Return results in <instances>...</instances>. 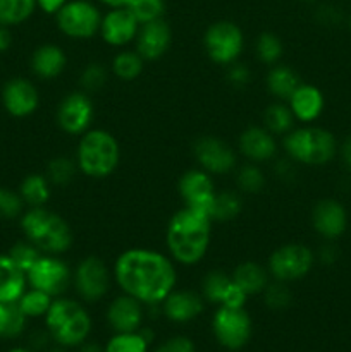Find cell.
Instances as JSON below:
<instances>
[{
  "label": "cell",
  "mask_w": 351,
  "mask_h": 352,
  "mask_svg": "<svg viewBox=\"0 0 351 352\" xmlns=\"http://www.w3.org/2000/svg\"><path fill=\"white\" fill-rule=\"evenodd\" d=\"M114 284L145 306L162 305L178 285V265L167 253L151 248H129L112 263Z\"/></svg>",
  "instance_id": "cell-1"
},
{
  "label": "cell",
  "mask_w": 351,
  "mask_h": 352,
  "mask_svg": "<svg viewBox=\"0 0 351 352\" xmlns=\"http://www.w3.org/2000/svg\"><path fill=\"white\" fill-rule=\"evenodd\" d=\"M213 222L203 210L184 206L172 213L165 227V248L176 265L196 267L205 260L212 243Z\"/></svg>",
  "instance_id": "cell-2"
},
{
  "label": "cell",
  "mask_w": 351,
  "mask_h": 352,
  "mask_svg": "<svg viewBox=\"0 0 351 352\" xmlns=\"http://www.w3.org/2000/svg\"><path fill=\"white\" fill-rule=\"evenodd\" d=\"M24 239L33 243L43 254L62 256L67 253L74 243L72 229L61 213L38 206L28 208L19 219Z\"/></svg>",
  "instance_id": "cell-3"
},
{
  "label": "cell",
  "mask_w": 351,
  "mask_h": 352,
  "mask_svg": "<svg viewBox=\"0 0 351 352\" xmlns=\"http://www.w3.org/2000/svg\"><path fill=\"white\" fill-rule=\"evenodd\" d=\"M120 144L110 131L92 127L78 138L74 160L79 172L89 179H107L120 165Z\"/></svg>",
  "instance_id": "cell-4"
},
{
  "label": "cell",
  "mask_w": 351,
  "mask_h": 352,
  "mask_svg": "<svg viewBox=\"0 0 351 352\" xmlns=\"http://www.w3.org/2000/svg\"><path fill=\"white\" fill-rule=\"evenodd\" d=\"M281 146L286 157L291 158L296 165H305V167L329 165L337 157L339 150V143L334 133L313 124L289 131L286 136H282Z\"/></svg>",
  "instance_id": "cell-5"
},
{
  "label": "cell",
  "mask_w": 351,
  "mask_h": 352,
  "mask_svg": "<svg viewBox=\"0 0 351 352\" xmlns=\"http://www.w3.org/2000/svg\"><path fill=\"white\" fill-rule=\"evenodd\" d=\"M45 327L58 346L78 347L86 342L93 323L83 301L61 296L52 301L45 315Z\"/></svg>",
  "instance_id": "cell-6"
},
{
  "label": "cell",
  "mask_w": 351,
  "mask_h": 352,
  "mask_svg": "<svg viewBox=\"0 0 351 352\" xmlns=\"http://www.w3.org/2000/svg\"><path fill=\"white\" fill-rule=\"evenodd\" d=\"M114 285L112 267L103 258L88 254L72 268V289L79 301L95 305L107 298Z\"/></svg>",
  "instance_id": "cell-7"
},
{
  "label": "cell",
  "mask_w": 351,
  "mask_h": 352,
  "mask_svg": "<svg viewBox=\"0 0 351 352\" xmlns=\"http://www.w3.org/2000/svg\"><path fill=\"white\" fill-rule=\"evenodd\" d=\"M246 40L240 24L231 19H219L203 33V48L210 62L220 67L234 64L243 55Z\"/></svg>",
  "instance_id": "cell-8"
},
{
  "label": "cell",
  "mask_w": 351,
  "mask_h": 352,
  "mask_svg": "<svg viewBox=\"0 0 351 352\" xmlns=\"http://www.w3.org/2000/svg\"><path fill=\"white\" fill-rule=\"evenodd\" d=\"M103 12L95 0H67L55 14V26L62 36L74 41L92 40L98 34Z\"/></svg>",
  "instance_id": "cell-9"
},
{
  "label": "cell",
  "mask_w": 351,
  "mask_h": 352,
  "mask_svg": "<svg viewBox=\"0 0 351 352\" xmlns=\"http://www.w3.org/2000/svg\"><path fill=\"white\" fill-rule=\"evenodd\" d=\"M315 263V251L312 248L303 243H286L272 251L265 267L274 280L291 284L310 275Z\"/></svg>",
  "instance_id": "cell-10"
},
{
  "label": "cell",
  "mask_w": 351,
  "mask_h": 352,
  "mask_svg": "<svg viewBox=\"0 0 351 352\" xmlns=\"http://www.w3.org/2000/svg\"><path fill=\"white\" fill-rule=\"evenodd\" d=\"M28 287L38 289L52 298H61L72 287V267L62 256L41 254L26 272Z\"/></svg>",
  "instance_id": "cell-11"
},
{
  "label": "cell",
  "mask_w": 351,
  "mask_h": 352,
  "mask_svg": "<svg viewBox=\"0 0 351 352\" xmlns=\"http://www.w3.org/2000/svg\"><path fill=\"white\" fill-rule=\"evenodd\" d=\"M55 122L62 133L74 138L92 129L95 122V103L92 95L74 89L62 96L55 110Z\"/></svg>",
  "instance_id": "cell-12"
},
{
  "label": "cell",
  "mask_w": 351,
  "mask_h": 352,
  "mask_svg": "<svg viewBox=\"0 0 351 352\" xmlns=\"http://www.w3.org/2000/svg\"><path fill=\"white\" fill-rule=\"evenodd\" d=\"M212 332L220 346L229 351H237L250 340L253 323L244 308L219 306L212 316Z\"/></svg>",
  "instance_id": "cell-13"
},
{
  "label": "cell",
  "mask_w": 351,
  "mask_h": 352,
  "mask_svg": "<svg viewBox=\"0 0 351 352\" xmlns=\"http://www.w3.org/2000/svg\"><path fill=\"white\" fill-rule=\"evenodd\" d=\"M191 150L196 165L213 177L227 175L236 170L237 150H234L222 138L200 136L193 143Z\"/></svg>",
  "instance_id": "cell-14"
},
{
  "label": "cell",
  "mask_w": 351,
  "mask_h": 352,
  "mask_svg": "<svg viewBox=\"0 0 351 352\" xmlns=\"http://www.w3.org/2000/svg\"><path fill=\"white\" fill-rule=\"evenodd\" d=\"M200 294L206 302L226 308H244L248 301V296L237 287L229 272L220 268H213L203 275Z\"/></svg>",
  "instance_id": "cell-15"
},
{
  "label": "cell",
  "mask_w": 351,
  "mask_h": 352,
  "mask_svg": "<svg viewBox=\"0 0 351 352\" xmlns=\"http://www.w3.org/2000/svg\"><path fill=\"white\" fill-rule=\"evenodd\" d=\"M217 191L219 189H217L213 175L202 170L200 167L186 170L178 181V192L182 205L203 210L206 213H209Z\"/></svg>",
  "instance_id": "cell-16"
},
{
  "label": "cell",
  "mask_w": 351,
  "mask_h": 352,
  "mask_svg": "<svg viewBox=\"0 0 351 352\" xmlns=\"http://www.w3.org/2000/svg\"><path fill=\"white\" fill-rule=\"evenodd\" d=\"M312 227L323 241H337L348 230V210L339 199L322 198L313 205Z\"/></svg>",
  "instance_id": "cell-17"
},
{
  "label": "cell",
  "mask_w": 351,
  "mask_h": 352,
  "mask_svg": "<svg viewBox=\"0 0 351 352\" xmlns=\"http://www.w3.org/2000/svg\"><path fill=\"white\" fill-rule=\"evenodd\" d=\"M140 23L134 19L127 7H117L103 12L98 36L112 48H127L136 40Z\"/></svg>",
  "instance_id": "cell-18"
},
{
  "label": "cell",
  "mask_w": 351,
  "mask_h": 352,
  "mask_svg": "<svg viewBox=\"0 0 351 352\" xmlns=\"http://www.w3.org/2000/svg\"><path fill=\"white\" fill-rule=\"evenodd\" d=\"M279 153L277 138L264 126H248L237 136V155L251 164H268Z\"/></svg>",
  "instance_id": "cell-19"
},
{
  "label": "cell",
  "mask_w": 351,
  "mask_h": 352,
  "mask_svg": "<svg viewBox=\"0 0 351 352\" xmlns=\"http://www.w3.org/2000/svg\"><path fill=\"white\" fill-rule=\"evenodd\" d=\"M172 36L174 34H172L171 24L164 17L140 24L136 40H134V50L143 57L145 62H157L171 50Z\"/></svg>",
  "instance_id": "cell-20"
},
{
  "label": "cell",
  "mask_w": 351,
  "mask_h": 352,
  "mask_svg": "<svg viewBox=\"0 0 351 352\" xmlns=\"http://www.w3.org/2000/svg\"><path fill=\"white\" fill-rule=\"evenodd\" d=\"M2 105L9 116L24 119L33 116L40 107V91L30 79L12 78L2 88Z\"/></svg>",
  "instance_id": "cell-21"
},
{
  "label": "cell",
  "mask_w": 351,
  "mask_h": 352,
  "mask_svg": "<svg viewBox=\"0 0 351 352\" xmlns=\"http://www.w3.org/2000/svg\"><path fill=\"white\" fill-rule=\"evenodd\" d=\"M105 318L116 333L138 332L145 318V305L133 296L120 292L107 306Z\"/></svg>",
  "instance_id": "cell-22"
},
{
  "label": "cell",
  "mask_w": 351,
  "mask_h": 352,
  "mask_svg": "<svg viewBox=\"0 0 351 352\" xmlns=\"http://www.w3.org/2000/svg\"><path fill=\"white\" fill-rule=\"evenodd\" d=\"M205 299L200 292L176 287L162 301V315L174 323H188L198 318L205 309Z\"/></svg>",
  "instance_id": "cell-23"
},
{
  "label": "cell",
  "mask_w": 351,
  "mask_h": 352,
  "mask_svg": "<svg viewBox=\"0 0 351 352\" xmlns=\"http://www.w3.org/2000/svg\"><path fill=\"white\" fill-rule=\"evenodd\" d=\"M288 105L295 116L296 122L306 126V124H313L322 117L323 110H326V96L319 86L301 82L288 98Z\"/></svg>",
  "instance_id": "cell-24"
},
{
  "label": "cell",
  "mask_w": 351,
  "mask_h": 352,
  "mask_svg": "<svg viewBox=\"0 0 351 352\" xmlns=\"http://www.w3.org/2000/svg\"><path fill=\"white\" fill-rule=\"evenodd\" d=\"M67 62V54L61 45L41 43L31 54L30 69L34 78L41 81H54L64 74Z\"/></svg>",
  "instance_id": "cell-25"
},
{
  "label": "cell",
  "mask_w": 351,
  "mask_h": 352,
  "mask_svg": "<svg viewBox=\"0 0 351 352\" xmlns=\"http://www.w3.org/2000/svg\"><path fill=\"white\" fill-rule=\"evenodd\" d=\"M26 289V274L10 260L9 254H0V302H17Z\"/></svg>",
  "instance_id": "cell-26"
},
{
  "label": "cell",
  "mask_w": 351,
  "mask_h": 352,
  "mask_svg": "<svg viewBox=\"0 0 351 352\" xmlns=\"http://www.w3.org/2000/svg\"><path fill=\"white\" fill-rule=\"evenodd\" d=\"M301 78L298 72L288 64H279L268 67L267 74H265V88H267L268 95L274 100H281V102H288L289 96L295 93V89L301 85Z\"/></svg>",
  "instance_id": "cell-27"
},
{
  "label": "cell",
  "mask_w": 351,
  "mask_h": 352,
  "mask_svg": "<svg viewBox=\"0 0 351 352\" xmlns=\"http://www.w3.org/2000/svg\"><path fill=\"white\" fill-rule=\"evenodd\" d=\"M231 277L236 282L237 287L250 298V296H258L264 292L267 284L270 282V274H268L265 265L257 263V261H241L231 272Z\"/></svg>",
  "instance_id": "cell-28"
},
{
  "label": "cell",
  "mask_w": 351,
  "mask_h": 352,
  "mask_svg": "<svg viewBox=\"0 0 351 352\" xmlns=\"http://www.w3.org/2000/svg\"><path fill=\"white\" fill-rule=\"evenodd\" d=\"M244 201L240 191L222 189L217 191L212 205L209 208V215L213 223H227L236 220L243 213Z\"/></svg>",
  "instance_id": "cell-29"
},
{
  "label": "cell",
  "mask_w": 351,
  "mask_h": 352,
  "mask_svg": "<svg viewBox=\"0 0 351 352\" xmlns=\"http://www.w3.org/2000/svg\"><path fill=\"white\" fill-rule=\"evenodd\" d=\"M52 188L50 181L45 174H28L26 177L21 181L19 184V195L23 198L24 205L28 208H38V206H47L52 198Z\"/></svg>",
  "instance_id": "cell-30"
},
{
  "label": "cell",
  "mask_w": 351,
  "mask_h": 352,
  "mask_svg": "<svg viewBox=\"0 0 351 352\" xmlns=\"http://www.w3.org/2000/svg\"><path fill=\"white\" fill-rule=\"evenodd\" d=\"M110 74L123 82H133L143 74L145 60L134 48H120L110 60Z\"/></svg>",
  "instance_id": "cell-31"
},
{
  "label": "cell",
  "mask_w": 351,
  "mask_h": 352,
  "mask_svg": "<svg viewBox=\"0 0 351 352\" xmlns=\"http://www.w3.org/2000/svg\"><path fill=\"white\" fill-rule=\"evenodd\" d=\"M262 126L267 131H270L275 138H282L295 129L296 119L292 116L291 109H289L288 102H281V100H274L265 107L264 113H262Z\"/></svg>",
  "instance_id": "cell-32"
},
{
  "label": "cell",
  "mask_w": 351,
  "mask_h": 352,
  "mask_svg": "<svg viewBox=\"0 0 351 352\" xmlns=\"http://www.w3.org/2000/svg\"><path fill=\"white\" fill-rule=\"evenodd\" d=\"M234 181H236V188L241 195L255 196L260 195L267 186V177H265L264 168L258 164H251V162H244L243 165L236 167L234 170Z\"/></svg>",
  "instance_id": "cell-33"
},
{
  "label": "cell",
  "mask_w": 351,
  "mask_h": 352,
  "mask_svg": "<svg viewBox=\"0 0 351 352\" xmlns=\"http://www.w3.org/2000/svg\"><path fill=\"white\" fill-rule=\"evenodd\" d=\"M110 67L105 65L103 62L92 60L88 64H85V67L79 71L78 76V86L81 91L88 93V95H96V93L102 91L107 86L110 79Z\"/></svg>",
  "instance_id": "cell-34"
},
{
  "label": "cell",
  "mask_w": 351,
  "mask_h": 352,
  "mask_svg": "<svg viewBox=\"0 0 351 352\" xmlns=\"http://www.w3.org/2000/svg\"><path fill=\"white\" fill-rule=\"evenodd\" d=\"M36 9V0H0V26H19L26 23Z\"/></svg>",
  "instance_id": "cell-35"
},
{
  "label": "cell",
  "mask_w": 351,
  "mask_h": 352,
  "mask_svg": "<svg viewBox=\"0 0 351 352\" xmlns=\"http://www.w3.org/2000/svg\"><path fill=\"white\" fill-rule=\"evenodd\" d=\"M284 55V41L272 31H264L255 40V57L267 67L279 64Z\"/></svg>",
  "instance_id": "cell-36"
},
{
  "label": "cell",
  "mask_w": 351,
  "mask_h": 352,
  "mask_svg": "<svg viewBox=\"0 0 351 352\" xmlns=\"http://www.w3.org/2000/svg\"><path fill=\"white\" fill-rule=\"evenodd\" d=\"M78 172L79 168L74 158L65 157V155L54 157L52 160H48L47 167H45V175L55 188H65V186L71 184Z\"/></svg>",
  "instance_id": "cell-37"
},
{
  "label": "cell",
  "mask_w": 351,
  "mask_h": 352,
  "mask_svg": "<svg viewBox=\"0 0 351 352\" xmlns=\"http://www.w3.org/2000/svg\"><path fill=\"white\" fill-rule=\"evenodd\" d=\"M54 298L45 292L38 291V289H26L24 294L17 299V306L21 311L28 316V318H40V316L47 315L48 308H50Z\"/></svg>",
  "instance_id": "cell-38"
},
{
  "label": "cell",
  "mask_w": 351,
  "mask_h": 352,
  "mask_svg": "<svg viewBox=\"0 0 351 352\" xmlns=\"http://www.w3.org/2000/svg\"><path fill=\"white\" fill-rule=\"evenodd\" d=\"M262 296H264L265 306L268 309H274V311H282V309L289 308L292 302V292L289 289V284L274 280V278H270Z\"/></svg>",
  "instance_id": "cell-39"
},
{
  "label": "cell",
  "mask_w": 351,
  "mask_h": 352,
  "mask_svg": "<svg viewBox=\"0 0 351 352\" xmlns=\"http://www.w3.org/2000/svg\"><path fill=\"white\" fill-rule=\"evenodd\" d=\"M127 9L138 23L147 24L151 21L162 19L165 16L167 3L165 0H131L127 3Z\"/></svg>",
  "instance_id": "cell-40"
},
{
  "label": "cell",
  "mask_w": 351,
  "mask_h": 352,
  "mask_svg": "<svg viewBox=\"0 0 351 352\" xmlns=\"http://www.w3.org/2000/svg\"><path fill=\"white\" fill-rule=\"evenodd\" d=\"M148 344L150 342L145 339L140 330L129 333H116L107 342L105 352H147Z\"/></svg>",
  "instance_id": "cell-41"
},
{
  "label": "cell",
  "mask_w": 351,
  "mask_h": 352,
  "mask_svg": "<svg viewBox=\"0 0 351 352\" xmlns=\"http://www.w3.org/2000/svg\"><path fill=\"white\" fill-rule=\"evenodd\" d=\"M7 254H9L10 260H12L14 263H16L17 267H19L21 270L26 274V272L30 270V268L33 267L38 260H40V256L43 253H41V251L38 250L33 243H30L28 239H23V241H17V243H14L12 248H10L9 253Z\"/></svg>",
  "instance_id": "cell-42"
},
{
  "label": "cell",
  "mask_w": 351,
  "mask_h": 352,
  "mask_svg": "<svg viewBox=\"0 0 351 352\" xmlns=\"http://www.w3.org/2000/svg\"><path fill=\"white\" fill-rule=\"evenodd\" d=\"M24 206L26 205L19 192L9 188H0V220L21 219Z\"/></svg>",
  "instance_id": "cell-43"
},
{
  "label": "cell",
  "mask_w": 351,
  "mask_h": 352,
  "mask_svg": "<svg viewBox=\"0 0 351 352\" xmlns=\"http://www.w3.org/2000/svg\"><path fill=\"white\" fill-rule=\"evenodd\" d=\"M26 320L28 316L21 311V308L17 306V302H10L7 305V325H6V333L3 337L7 339H14V337L21 336L26 329Z\"/></svg>",
  "instance_id": "cell-44"
},
{
  "label": "cell",
  "mask_w": 351,
  "mask_h": 352,
  "mask_svg": "<svg viewBox=\"0 0 351 352\" xmlns=\"http://www.w3.org/2000/svg\"><path fill=\"white\" fill-rule=\"evenodd\" d=\"M226 79L233 88L240 89L246 88L250 85L251 79H253V74H251V69L248 67V64L237 60L226 67Z\"/></svg>",
  "instance_id": "cell-45"
},
{
  "label": "cell",
  "mask_w": 351,
  "mask_h": 352,
  "mask_svg": "<svg viewBox=\"0 0 351 352\" xmlns=\"http://www.w3.org/2000/svg\"><path fill=\"white\" fill-rule=\"evenodd\" d=\"M315 19L322 26H337L343 21V12L334 6H320L315 12Z\"/></svg>",
  "instance_id": "cell-46"
},
{
  "label": "cell",
  "mask_w": 351,
  "mask_h": 352,
  "mask_svg": "<svg viewBox=\"0 0 351 352\" xmlns=\"http://www.w3.org/2000/svg\"><path fill=\"white\" fill-rule=\"evenodd\" d=\"M274 164V174L279 181L291 182L296 175V164L291 158H275Z\"/></svg>",
  "instance_id": "cell-47"
},
{
  "label": "cell",
  "mask_w": 351,
  "mask_h": 352,
  "mask_svg": "<svg viewBox=\"0 0 351 352\" xmlns=\"http://www.w3.org/2000/svg\"><path fill=\"white\" fill-rule=\"evenodd\" d=\"M155 352H195V344L188 337H172Z\"/></svg>",
  "instance_id": "cell-48"
},
{
  "label": "cell",
  "mask_w": 351,
  "mask_h": 352,
  "mask_svg": "<svg viewBox=\"0 0 351 352\" xmlns=\"http://www.w3.org/2000/svg\"><path fill=\"white\" fill-rule=\"evenodd\" d=\"M315 258L319 263L329 267V265H334L339 260V250H337V246L334 244V241H326V243L315 251Z\"/></svg>",
  "instance_id": "cell-49"
},
{
  "label": "cell",
  "mask_w": 351,
  "mask_h": 352,
  "mask_svg": "<svg viewBox=\"0 0 351 352\" xmlns=\"http://www.w3.org/2000/svg\"><path fill=\"white\" fill-rule=\"evenodd\" d=\"M65 3L67 0H36V7L47 16H55Z\"/></svg>",
  "instance_id": "cell-50"
},
{
  "label": "cell",
  "mask_w": 351,
  "mask_h": 352,
  "mask_svg": "<svg viewBox=\"0 0 351 352\" xmlns=\"http://www.w3.org/2000/svg\"><path fill=\"white\" fill-rule=\"evenodd\" d=\"M341 162H343L344 168L351 172V134H348L343 140V143L339 144V150H337Z\"/></svg>",
  "instance_id": "cell-51"
},
{
  "label": "cell",
  "mask_w": 351,
  "mask_h": 352,
  "mask_svg": "<svg viewBox=\"0 0 351 352\" xmlns=\"http://www.w3.org/2000/svg\"><path fill=\"white\" fill-rule=\"evenodd\" d=\"M50 339L52 337L48 333V330H36V332L31 333L30 346L33 349H45L48 346V342H50Z\"/></svg>",
  "instance_id": "cell-52"
},
{
  "label": "cell",
  "mask_w": 351,
  "mask_h": 352,
  "mask_svg": "<svg viewBox=\"0 0 351 352\" xmlns=\"http://www.w3.org/2000/svg\"><path fill=\"white\" fill-rule=\"evenodd\" d=\"M12 47V33H10V28L0 26V54L7 52Z\"/></svg>",
  "instance_id": "cell-53"
},
{
  "label": "cell",
  "mask_w": 351,
  "mask_h": 352,
  "mask_svg": "<svg viewBox=\"0 0 351 352\" xmlns=\"http://www.w3.org/2000/svg\"><path fill=\"white\" fill-rule=\"evenodd\" d=\"M95 2L102 3L107 9H117V7H127L131 0H95Z\"/></svg>",
  "instance_id": "cell-54"
},
{
  "label": "cell",
  "mask_w": 351,
  "mask_h": 352,
  "mask_svg": "<svg viewBox=\"0 0 351 352\" xmlns=\"http://www.w3.org/2000/svg\"><path fill=\"white\" fill-rule=\"evenodd\" d=\"M79 352H105V347L96 342H83L79 346Z\"/></svg>",
  "instance_id": "cell-55"
},
{
  "label": "cell",
  "mask_w": 351,
  "mask_h": 352,
  "mask_svg": "<svg viewBox=\"0 0 351 352\" xmlns=\"http://www.w3.org/2000/svg\"><path fill=\"white\" fill-rule=\"evenodd\" d=\"M6 325H7V305L0 302V337H3L6 333Z\"/></svg>",
  "instance_id": "cell-56"
},
{
  "label": "cell",
  "mask_w": 351,
  "mask_h": 352,
  "mask_svg": "<svg viewBox=\"0 0 351 352\" xmlns=\"http://www.w3.org/2000/svg\"><path fill=\"white\" fill-rule=\"evenodd\" d=\"M50 352H67V351L61 346V347H55V349H50Z\"/></svg>",
  "instance_id": "cell-57"
},
{
  "label": "cell",
  "mask_w": 351,
  "mask_h": 352,
  "mask_svg": "<svg viewBox=\"0 0 351 352\" xmlns=\"http://www.w3.org/2000/svg\"><path fill=\"white\" fill-rule=\"evenodd\" d=\"M9 352H31V351H28V349H12V351H9Z\"/></svg>",
  "instance_id": "cell-58"
},
{
  "label": "cell",
  "mask_w": 351,
  "mask_h": 352,
  "mask_svg": "<svg viewBox=\"0 0 351 352\" xmlns=\"http://www.w3.org/2000/svg\"><path fill=\"white\" fill-rule=\"evenodd\" d=\"M301 2H306V3H313V2H319V0H301Z\"/></svg>",
  "instance_id": "cell-59"
},
{
  "label": "cell",
  "mask_w": 351,
  "mask_h": 352,
  "mask_svg": "<svg viewBox=\"0 0 351 352\" xmlns=\"http://www.w3.org/2000/svg\"><path fill=\"white\" fill-rule=\"evenodd\" d=\"M348 26H350V30H351V14H350V17H348Z\"/></svg>",
  "instance_id": "cell-60"
}]
</instances>
